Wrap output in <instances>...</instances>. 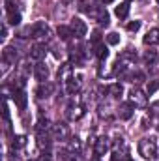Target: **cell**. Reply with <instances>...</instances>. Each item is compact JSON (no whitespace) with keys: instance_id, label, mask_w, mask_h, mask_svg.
Wrapping results in <instances>:
<instances>
[{"instance_id":"obj_1","label":"cell","mask_w":159,"mask_h":161,"mask_svg":"<svg viewBox=\"0 0 159 161\" xmlns=\"http://www.w3.org/2000/svg\"><path fill=\"white\" fill-rule=\"evenodd\" d=\"M139 154L144 158V159H150L154 161L157 158V144H156V139H140V142H139Z\"/></svg>"},{"instance_id":"obj_2","label":"cell","mask_w":159,"mask_h":161,"mask_svg":"<svg viewBox=\"0 0 159 161\" xmlns=\"http://www.w3.org/2000/svg\"><path fill=\"white\" fill-rule=\"evenodd\" d=\"M129 103H133L135 107H146L148 97L140 88H131L129 90Z\"/></svg>"},{"instance_id":"obj_3","label":"cell","mask_w":159,"mask_h":161,"mask_svg":"<svg viewBox=\"0 0 159 161\" xmlns=\"http://www.w3.org/2000/svg\"><path fill=\"white\" fill-rule=\"evenodd\" d=\"M66 114H68L69 120H80V118L84 116V105H82L80 101H71V103L68 105Z\"/></svg>"},{"instance_id":"obj_4","label":"cell","mask_w":159,"mask_h":161,"mask_svg":"<svg viewBox=\"0 0 159 161\" xmlns=\"http://www.w3.org/2000/svg\"><path fill=\"white\" fill-rule=\"evenodd\" d=\"M49 36V26L45 21H38L30 26V38H47Z\"/></svg>"},{"instance_id":"obj_5","label":"cell","mask_w":159,"mask_h":161,"mask_svg":"<svg viewBox=\"0 0 159 161\" xmlns=\"http://www.w3.org/2000/svg\"><path fill=\"white\" fill-rule=\"evenodd\" d=\"M69 26H71V30H73V36H75V38H84V36H86V32H88L86 23H84L82 19H79V17H73Z\"/></svg>"},{"instance_id":"obj_6","label":"cell","mask_w":159,"mask_h":161,"mask_svg":"<svg viewBox=\"0 0 159 161\" xmlns=\"http://www.w3.org/2000/svg\"><path fill=\"white\" fill-rule=\"evenodd\" d=\"M51 135L56 139V141H64V139H68L69 137V127L66 125V124H54L52 127H51Z\"/></svg>"},{"instance_id":"obj_7","label":"cell","mask_w":159,"mask_h":161,"mask_svg":"<svg viewBox=\"0 0 159 161\" xmlns=\"http://www.w3.org/2000/svg\"><path fill=\"white\" fill-rule=\"evenodd\" d=\"M109 150H111V142H109V139H107V137H99V139L96 141V144H94V152H96V156L101 158V156H105Z\"/></svg>"},{"instance_id":"obj_8","label":"cell","mask_w":159,"mask_h":161,"mask_svg":"<svg viewBox=\"0 0 159 161\" xmlns=\"http://www.w3.org/2000/svg\"><path fill=\"white\" fill-rule=\"evenodd\" d=\"M34 77H36V80H40V82H45V80H47V77H49V68H47V64L38 62V64L34 66Z\"/></svg>"},{"instance_id":"obj_9","label":"cell","mask_w":159,"mask_h":161,"mask_svg":"<svg viewBox=\"0 0 159 161\" xmlns=\"http://www.w3.org/2000/svg\"><path fill=\"white\" fill-rule=\"evenodd\" d=\"M133 114H135V105H133V103L127 101V103H122L118 107V116L122 120H129Z\"/></svg>"},{"instance_id":"obj_10","label":"cell","mask_w":159,"mask_h":161,"mask_svg":"<svg viewBox=\"0 0 159 161\" xmlns=\"http://www.w3.org/2000/svg\"><path fill=\"white\" fill-rule=\"evenodd\" d=\"M2 60L4 62H8V64H15L17 62V49L15 47H4V51H2Z\"/></svg>"},{"instance_id":"obj_11","label":"cell","mask_w":159,"mask_h":161,"mask_svg":"<svg viewBox=\"0 0 159 161\" xmlns=\"http://www.w3.org/2000/svg\"><path fill=\"white\" fill-rule=\"evenodd\" d=\"M52 92H54V84H52V82H49V80L41 82L40 88L36 90L38 97H49V96H52Z\"/></svg>"},{"instance_id":"obj_12","label":"cell","mask_w":159,"mask_h":161,"mask_svg":"<svg viewBox=\"0 0 159 161\" xmlns=\"http://www.w3.org/2000/svg\"><path fill=\"white\" fill-rule=\"evenodd\" d=\"M45 54H47V47H45L43 43H36V45L30 49V58H32V60H38V62H40Z\"/></svg>"},{"instance_id":"obj_13","label":"cell","mask_w":159,"mask_h":161,"mask_svg":"<svg viewBox=\"0 0 159 161\" xmlns=\"http://www.w3.org/2000/svg\"><path fill=\"white\" fill-rule=\"evenodd\" d=\"M38 146L41 150H49L51 148V135H49V131H38Z\"/></svg>"},{"instance_id":"obj_14","label":"cell","mask_w":159,"mask_h":161,"mask_svg":"<svg viewBox=\"0 0 159 161\" xmlns=\"http://www.w3.org/2000/svg\"><path fill=\"white\" fill-rule=\"evenodd\" d=\"M79 88H80V77H71V79H68L66 80V92L68 94H77L79 92Z\"/></svg>"},{"instance_id":"obj_15","label":"cell","mask_w":159,"mask_h":161,"mask_svg":"<svg viewBox=\"0 0 159 161\" xmlns=\"http://www.w3.org/2000/svg\"><path fill=\"white\" fill-rule=\"evenodd\" d=\"M13 99H15V105L23 111V109H26V94H25V90H15L13 92Z\"/></svg>"},{"instance_id":"obj_16","label":"cell","mask_w":159,"mask_h":161,"mask_svg":"<svg viewBox=\"0 0 159 161\" xmlns=\"http://www.w3.org/2000/svg\"><path fill=\"white\" fill-rule=\"evenodd\" d=\"M144 45H157L159 43V28H152L146 36H144Z\"/></svg>"},{"instance_id":"obj_17","label":"cell","mask_w":159,"mask_h":161,"mask_svg":"<svg viewBox=\"0 0 159 161\" xmlns=\"http://www.w3.org/2000/svg\"><path fill=\"white\" fill-rule=\"evenodd\" d=\"M94 53H96V56L99 58V60H105L107 56H109V49L105 47V43H94Z\"/></svg>"},{"instance_id":"obj_18","label":"cell","mask_w":159,"mask_h":161,"mask_svg":"<svg viewBox=\"0 0 159 161\" xmlns=\"http://www.w3.org/2000/svg\"><path fill=\"white\" fill-rule=\"evenodd\" d=\"M94 19H96V21H97L101 26H107V25H109V11H107L105 8H99Z\"/></svg>"},{"instance_id":"obj_19","label":"cell","mask_w":159,"mask_h":161,"mask_svg":"<svg viewBox=\"0 0 159 161\" xmlns=\"http://www.w3.org/2000/svg\"><path fill=\"white\" fill-rule=\"evenodd\" d=\"M56 32H58V36H60V40H62V41H69V40H71V36H73L71 26H64V25H60Z\"/></svg>"},{"instance_id":"obj_20","label":"cell","mask_w":159,"mask_h":161,"mask_svg":"<svg viewBox=\"0 0 159 161\" xmlns=\"http://www.w3.org/2000/svg\"><path fill=\"white\" fill-rule=\"evenodd\" d=\"M58 79L62 80V82H66L68 79H71V64H69V62L64 64V66L58 69Z\"/></svg>"},{"instance_id":"obj_21","label":"cell","mask_w":159,"mask_h":161,"mask_svg":"<svg viewBox=\"0 0 159 161\" xmlns=\"http://www.w3.org/2000/svg\"><path fill=\"white\" fill-rule=\"evenodd\" d=\"M114 13H116L118 19H125V17L129 15V4H127V2H122L120 6L114 8Z\"/></svg>"},{"instance_id":"obj_22","label":"cell","mask_w":159,"mask_h":161,"mask_svg":"<svg viewBox=\"0 0 159 161\" xmlns=\"http://www.w3.org/2000/svg\"><path fill=\"white\" fill-rule=\"evenodd\" d=\"M144 62H146V66H156L157 64V51H146V54H144Z\"/></svg>"},{"instance_id":"obj_23","label":"cell","mask_w":159,"mask_h":161,"mask_svg":"<svg viewBox=\"0 0 159 161\" xmlns=\"http://www.w3.org/2000/svg\"><path fill=\"white\" fill-rule=\"evenodd\" d=\"M68 150L75 156V154H79L80 152V141L77 137H73V139H69V144H68Z\"/></svg>"},{"instance_id":"obj_24","label":"cell","mask_w":159,"mask_h":161,"mask_svg":"<svg viewBox=\"0 0 159 161\" xmlns=\"http://www.w3.org/2000/svg\"><path fill=\"white\" fill-rule=\"evenodd\" d=\"M109 94H111L112 97H120V96L123 94V86H122L120 82H114V84H111V86H109Z\"/></svg>"},{"instance_id":"obj_25","label":"cell","mask_w":159,"mask_h":161,"mask_svg":"<svg viewBox=\"0 0 159 161\" xmlns=\"http://www.w3.org/2000/svg\"><path fill=\"white\" fill-rule=\"evenodd\" d=\"M8 21H9V25H19L21 23V15L17 13V11H8Z\"/></svg>"},{"instance_id":"obj_26","label":"cell","mask_w":159,"mask_h":161,"mask_svg":"<svg viewBox=\"0 0 159 161\" xmlns=\"http://www.w3.org/2000/svg\"><path fill=\"white\" fill-rule=\"evenodd\" d=\"M107 43H109V45H118L120 43V34L118 32H111V34H107Z\"/></svg>"},{"instance_id":"obj_27","label":"cell","mask_w":159,"mask_h":161,"mask_svg":"<svg viewBox=\"0 0 159 161\" xmlns=\"http://www.w3.org/2000/svg\"><path fill=\"white\" fill-rule=\"evenodd\" d=\"M25 144H26V139H25L23 135H19V137L13 139V144H11V146H13V148H23Z\"/></svg>"},{"instance_id":"obj_28","label":"cell","mask_w":159,"mask_h":161,"mask_svg":"<svg viewBox=\"0 0 159 161\" xmlns=\"http://www.w3.org/2000/svg\"><path fill=\"white\" fill-rule=\"evenodd\" d=\"M71 60H75V64H80L84 60L80 54V49H71Z\"/></svg>"},{"instance_id":"obj_29","label":"cell","mask_w":159,"mask_h":161,"mask_svg":"<svg viewBox=\"0 0 159 161\" xmlns=\"http://www.w3.org/2000/svg\"><path fill=\"white\" fill-rule=\"evenodd\" d=\"M139 28H140V21H131V23L127 25V30H129V32H137Z\"/></svg>"},{"instance_id":"obj_30","label":"cell","mask_w":159,"mask_h":161,"mask_svg":"<svg viewBox=\"0 0 159 161\" xmlns=\"http://www.w3.org/2000/svg\"><path fill=\"white\" fill-rule=\"evenodd\" d=\"M156 90H159V79L157 80H152L150 86H148V94H154Z\"/></svg>"},{"instance_id":"obj_31","label":"cell","mask_w":159,"mask_h":161,"mask_svg":"<svg viewBox=\"0 0 159 161\" xmlns=\"http://www.w3.org/2000/svg\"><path fill=\"white\" fill-rule=\"evenodd\" d=\"M133 80H135V82L144 80V73H142V71H135V73H133Z\"/></svg>"},{"instance_id":"obj_32","label":"cell","mask_w":159,"mask_h":161,"mask_svg":"<svg viewBox=\"0 0 159 161\" xmlns=\"http://www.w3.org/2000/svg\"><path fill=\"white\" fill-rule=\"evenodd\" d=\"M152 113H159V101H156V103H152Z\"/></svg>"},{"instance_id":"obj_33","label":"cell","mask_w":159,"mask_h":161,"mask_svg":"<svg viewBox=\"0 0 159 161\" xmlns=\"http://www.w3.org/2000/svg\"><path fill=\"white\" fill-rule=\"evenodd\" d=\"M6 36H8V26H6V25H2V36H0V38L4 40Z\"/></svg>"},{"instance_id":"obj_34","label":"cell","mask_w":159,"mask_h":161,"mask_svg":"<svg viewBox=\"0 0 159 161\" xmlns=\"http://www.w3.org/2000/svg\"><path fill=\"white\" fill-rule=\"evenodd\" d=\"M38 161H52V159H51V156H49V154H43Z\"/></svg>"},{"instance_id":"obj_35","label":"cell","mask_w":159,"mask_h":161,"mask_svg":"<svg viewBox=\"0 0 159 161\" xmlns=\"http://www.w3.org/2000/svg\"><path fill=\"white\" fill-rule=\"evenodd\" d=\"M123 161H135V159H133V158H129V156H125V158H123Z\"/></svg>"},{"instance_id":"obj_36","label":"cell","mask_w":159,"mask_h":161,"mask_svg":"<svg viewBox=\"0 0 159 161\" xmlns=\"http://www.w3.org/2000/svg\"><path fill=\"white\" fill-rule=\"evenodd\" d=\"M90 161H101V159H99V158H97V156H96V158H94V159H90Z\"/></svg>"},{"instance_id":"obj_37","label":"cell","mask_w":159,"mask_h":161,"mask_svg":"<svg viewBox=\"0 0 159 161\" xmlns=\"http://www.w3.org/2000/svg\"><path fill=\"white\" fill-rule=\"evenodd\" d=\"M101 2H105V4H109V2H112V0H101Z\"/></svg>"},{"instance_id":"obj_38","label":"cell","mask_w":159,"mask_h":161,"mask_svg":"<svg viewBox=\"0 0 159 161\" xmlns=\"http://www.w3.org/2000/svg\"><path fill=\"white\" fill-rule=\"evenodd\" d=\"M157 2H159V0H157Z\"/></svg>"}]
</instances>
